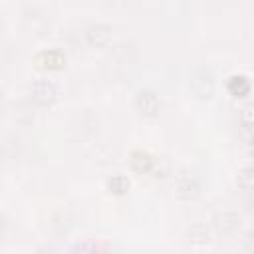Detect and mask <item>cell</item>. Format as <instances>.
I'll list each match as a JSON object with an SVG mask.
<instances>
[{
  "label": "cell",
  "instance_id": "obj_1",
  "mask_svg": "<svg viewBox=\"0 0 254 254\" xmlns=\"http://www.w3.org/2000/svg\"><path fill=\"white\" fill-rule=\"evenodd\" d=\"M189 83H190L192 91H194L198 97H202V99H208V97L212 95V91H214L212 73H210V69L204 67V65H198V67H194V69L190 71Z\"/></svg>",
  "mask_w": 254,
  "mask_h": 254
},
{
  "label": "cell",
  "instance_id": "obj_2",
  "mask_svg": "<svg viewBox=\"0 0 254 254\" xmlns=\"http://www.w3.org/2000/svg\"><path fill=\"white\" fill-rule=\"evenodd\" d=\"M30 93H32V99L40 105H52L58 99V87L48 79L34 81L30 87Z\"/></svg>",
  "mask_w": 254,
  "mask_h": 254
},
{
  "label": "cell",
  "instance_id": "obj_3",
  "mask_svg": "<svg viewBox=\"0 0 254 254\" xmlns=\"http://www.w3.org/2000/svg\"><path fill=\"white\" fill-rule=\"evenodd\" d=\"M135 107L141 115L145 117H153L157 115L159 107H161V101H159V95L153 91V89H141L137 95H135Z\"/></svg>",
  "mask_w": 254,
  "mask_h": 254
},
{
  "label": "cell",
  "instance_id": "obj_4",
  "mask_svg": "<svg viewBox=\"0 0 254 254\" xmlns=\"http://www.w3.org/2000/svg\"><path fill=\"white\" fill-rule=\"evenodd\" d=\"M175 192H177V196L183 198V200H192V198H196L198 192H200V183H198L196 175H192V173L181 175V177L177 179Z\"/></svg>",
  "mask_w": 254,
  "mask_h": 254
},
{
  "label": "cell",
  "instance_id": "obj_5",
  "mask_svg": "<svg viewBox=\"0 0 254 254\" xmlns=\"http://www.w3.org/2000/svg\"><path fill=\"white\" fill-rule=\"evenodd\" d=\"M34 62L42 69H60L65 65V56L60 50H44L34 58Z\"/></svg>",
  "mask_w": 254,
  "mask_h": 254
},
{
  "label": "cell",
  "instance_id": "obj_6",
  "mask_svg": "<svg viewBox=\"0 0 254 254\" xmlns=\"http://www.w3.org/2000/svg\"><path fill=\"white\" fill-rule=\"evenodd\" d=\"M85 40H87L89 46L103 48L111 42V28L105 26V24H91L85 30Z\"/></svg>",
  "mask_w": 254,
  "mask_h": 254
},
{
  "label": "cell",
  "instance_id": "obj_7",
  "mask_svg": "<svg viewBox=\"0 0 254 254\" xmlns=\"http://www.w3.org/2000/svg\"><path fill=\"white\" fill-rule=\"evenodd\" d=\"M212 224L214 228L220 232V234H230L232 230H236V226L240 224V216L232 210H222L218 214H214L212 218Z\"/></svg>",
  "mask_w": 254,
  "mask_h": 254
},
{
  "label": "cell",
  "instance_id": "obj_8",
  "mask_svg": "<svg viewBox=\"0 0 254 254\" xmlns=\"http://www.w3.org/2000/svg\"><path fill=\"white\" fill-rule=\"evenodd\" d=\"M129 163H131L133 171H137L139 175H147L155 169V159L149 153H143V151H133L131 157H129Z\"/></svg>",
  "mask_w": 254,
  "mask_h": 254
},
{
  "label": "cell",
  "instance_id": "obj_9",
  "mask_svg": "<svg viewBox=\"0 0 254 254\" xmlns=\"http://www.w3.org/2000/svg\"><path fill=\"white\" fill-rule=\"evenodd\" d=\"M226 87H228V91H230L234 97H244V95H248V91H250V81H248L246 75H232V77L228 79Z\"/></svg>",
  "mask_w": 254,
  "mask_h": 254
},
{
  "label": "cell",
  "instance_id": "obj_10",
  "mask_svg": "<svg viewBox=\"0 0 254 254\" xmlns=\"http://www.w3.org/2000/svg\"><path fill=\"white\" fill-rule=\"evenodd\" d=\"M107 189L113 192V194H123L127 192L129 189V179L125 175H113L109 181H107Z\"/></svg>",
  "mask_w": 254,
  "mask_h": 254
},
{
  "label": "cell",
  "instance_id": "obj_11",
  "mask_svg": "<svg viewBox=\"0 0 254 254\" xmlns=\"http://www.w3.org/2000/svg\"><path fill=\"white\" fill-rule=\"evenodd\" d=\"M189 240L196 242V244H204L208 242V228L204 224H194L189 228Z\"/></svg>",
  "mask_w": 254,
  "mask_h": 254
},
{
  "label": "cell",
  "instance_id": "obj_12",
  "mask_svg": "<svg viewBox=\"0 0 254 254\" xmlns=\"http://www.w3.org/2000/svg\"><path fill=\"white\" fill-rule=\"evenodd\" d=\"M238 189L244 192L252 190V169L250 167H244L242 171H238Z\"/></svg>",
  "mask_w": 254,
  "mask_h": 254
}]
</instances>
